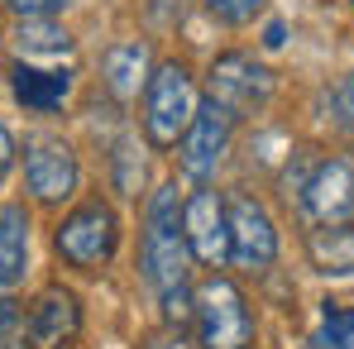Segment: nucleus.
<instances>
[{
    "instance_id": "1",
    "label": "nucleus",
    "mask_w": 354,
    "mask_h": 349,
    "mask_svg": "<svg viewBox=\"0 0 354 349\" xmlns=\"http://www.w3.org/2000/svg\"><path fill=\"white\" fill-rule=\"evenodd\" d=\"M144 283L158 296L163 321L182 330L192 321V244L182 230V196L177 187H158L144 216Z\"/></svg>"
},
{
    "instance_id": "2",
    "label": "nucleus",
    "mask_w": 354,
    "mask_h": 349,
    "mask_svg": "<svg viewBox=\"0 0 354 349\" xmlns=\"http://www.w3.org/2000/svg\"><path fill=\"white\" fill-rule=\"evenodd\" d=\"M196 106L201 101H196L192 72L182 62H158L149 72V86H144V129H149V144L153 149H177V139L196 120Z\"/></svg>"
},
{
    "instance_id": "3",
    "label": "nucleus",
    "mask_w": 354,
    "mask_h": 349,
    "mask_svg": "<svg viewBox=\"0 0 354 349\" xmlns=\"http://www.w3.org/2000/svg\"><path fill=\"white\" fill-rule=\"evenodd\" d=\"M53 249L67 268H82V273H96L115 258L120 249V220L106 201H82L72 216H62L58 234H53Z\"/></svg>"
},
{
    "instance_id": "4",
    "label": "nucleus",
    "mask_w": 354,
    "mask_h": 349,
    "mask_svg": "<svg viewBox=\"0 0 354 349\" xmlns=\"http://www.w3.org/2000/svg\"><path fill=\"white\" fill-rule=\"evenodd\" d=\"M192 321H196V345L201 349H244L254 335L244 292L230 278H206L192 292Z\"/></svg>"
},
{
    "instance_id": "5",
    "label": "nucleus",
    "mask_w": 354,
    "mask_h": 349,
    "mask_svg": "<svg viewBox=\"0 0 354 349\" xmlns=\"http://www.w3.org/2000/svg\"><path fill=\"white\" fill-rule=\"evenodd\" d=\"M206 86H211V101H216L225 115L244 120V115H254V111L268 106V96H273V72H268L263 62H254L249 53H221V58L211 62Z\"/></svg>"
},
{
    "instance_id": "6",
    "label": "nucleus",
    "mask_w": 354,
    "mask_h": 349,
    "mask_svg": "<svg viewBox=\"0 0 354 349\" xmlns=\"http://www.w3.org/2000/svg\"><path fill=\"white\" fill-rule=\"evenodd\" d=\"M24 182H29L34 201H48V206L67 201V196L77 191V182H82V168H77L72 144L58 139V134H34V139H24Z\"/></svg>"
},
{
    "instance_id": "7",
    "label": "nucleus",
    "mask_w": 354,
    "mask_h": 349,
    "mask_svg": "<svg viewBox=\"0 0 354 349\" xmlns=\"http://www.w3.org/2000/svg\"><path fill=\"white\" fill-rule=\"evenodd\" d=\"M182 230H187V244H192V258L221 268L230 258V201L216 187L201 182L182 201Z\"/></svg>"
},
{
    "instance_id": "8",
    "label": "nucleus",
    "mask_w": 354,
    "mask_h": 349,
    "mask_svg": "<svg viewBox=\"0 0 354 349\" xmlns=\"http://www.w3.org/2000/svg\"><path fill=\"white\" fill-rule=\"evenodd\" d=\"M225 149H230V115L206 101L196 106V120L187 124V134L177 139V153H182V173L192 182H211L216 168L225 163Z\"/></svg>"
},
{
    "instance_id": "9",
    "label": "nucleus",
    "mask_w": 354,
    "mask_h": 349,
    "mask_svg": "<svg viewBox=\"0 0 354 349\" xmlns=\"http://www.w3.org/2000/svg\"><path fill=\"white\" fill-rule=\"evenodd\" d=\"M230 258L239 268H268L278 258V230L273 216L263 211V201H254L249 191L230 196Z\"/></svg>"
},
{
    "instance_id": "10",
    "label": "nucleus",
    "mask_w": 354,
    "mask_h": 349,
    "mask_svg": "<svg viewBox=\"0 0 354 349\" xmlns=\"http://www.w3.org/2000/svg\"><path fill=\"white\" fill-rule=\"evenodd\" d=\"M82 330V301L67 287H44L24 316V349H62Z\"/></svg>"
},
{
    "instance_id": "11",
    "label": "nucleus",
    "mask_w": 354,
    "mask_h": 349,
    "mask_svg": "<svg viewBox=\"0 0 354 349\" xmlns=\"http://www.w3.org/2000/svg\"><path fill=\"white\" fill-rule=\"evenodd\" d=\"M306 216L316 225H350L354 220V168L345 158H326L316 163V173L301 187Z\"/></svg>"
},
{
    "instance_id": "12",
    "label": "nucleus",
    "mask_w": 354,
    "mask_h": 349,
    "mask_svg": "<svg viewBox=\"0 0 354 349\" xmlns=\"http://www.w3.org/2000/svg\"><path fill=\"white\" fill-rule=\"evenodd\" d=\"M10 91L24 111H58L72 91V72L62 67H39V62H10Z\"/></svg>"
},
{
    "instance_id": "13",
    "label": "nucleus",
    "mask_w": 354,
    "mask_h": 349,
    "mask_svg": "<svg viewBox=\"0 0 354 349\" xmlns=\"http://www.w3.org/2000/svg\"><path fill=\"white\" fill-rule=\"evenodd\" d=\"M306 258L326 278H354V225H321L306 234Z\"/></svg>"
},
{
    "instance_id": "14",
    "label": "nucleus",
    "mask_w": 354,
    "mask_h": 349,
    "mask_svg": "<svg viewBox=\"0 0 354 349\" xmlns=\"http://www.w3.org/2000/svg\"><path fill=\"white\" fill-rule=\"evenodd\" d=\"M29 268V216L24 206H0V292L15 287Z\"/></svg>"
},
{
    "instance_id": "15",
    "label": "nucleus",
    "mask_w": 354,
    "mask_h": 349,
    "mask_svg": "<svg viewBox=\"0 0 354 349\" xmlns=\"http://www.w3.org/2000/svg\"><path fill=\"white\" fill-rule=\"evenodd\" d=\"M101 67H106V86H111L115 101H134L139 86H149V53H144V44H115V48H106Z\"/></svg>"
},
{
    "instance_id": "16",
    "label": "nucleus",
    "mask_w": 354,
    "mask_h": 349,
    "mask_svg": "<svg viewBox=\"0 0 354 349\" xmlns=\"http://www.w3.org/2000/svg\"><path fill=\"white\" fill-rule=\"evenodd\" d=\"M62 53H72V39L53 29L48 19H24L19 29H15V58L19 62H39V58H62Z\"/></svg>"
},
{
    "instance_id": "17",
    "label": "nucleus",
    "mask_w": 354,
    "mask_h": 349,
    "mask_svg": "<svg viewBox=\"0 0 354 349\" xmlns=\"http://www.w3.org/2000/svg\"><path fill=\"white\" fill-rule=\"evenodd\" d=\"M311 349H354V306L350 301H326L321 321L311 330Z\"/></svg>"
},
{
    "instance_id": "18",
    "label": "nucleus",
    "mask_w": 354,
    "mask_h": 349,
    "mask_svg": "<svg viewBox=\"0 0 354 349\" xmlns=\"http://www.w3.org/2000/svg\"><path fill=\"white\" fill-rule=\"evenodd\" d=\"M24 345V316L10 296H0V349H19Z\"/></svg>"
},
{
    "instance_id": "19",
    "label": "nucleus",
    "mask_w": 354,
    "mask_h": 349,
    "mask_svg": "<svg viewBox=\"0 0 354 349\" xmlns=\"http://www.w3.org/2000/svg\"><path fill=\"white\" fill-rule=\"evenodd\" d=\"M206 10L216 19H225V24H249L263 10V0H206Z\"/></svg>"
},
{
    "instance_id": "20",
    "label": "nucleus",
    "mask_w": 354,
    "mask_h": 349,
    "mask_svg": "<svg viewBox=\"0 0 354 349\" xmlns=\"http://www.w3.org/2000/svg\"><path fill=\"white\" fill-rule=\"evenodd\" d=\"M10 15H24V19H48V15H58L67 0H0Z\"/></svg>"
},
{
    "instance_id": "21",
    "label": "nucleus",
    "mask_w": 354,
    "mask_h": 349,
    "mask_svg": "<svg viewBox=\"0 0 354 349\" xmlns=\"http://www.w3.org/2000/svg\"><path fill=\"white\" fill-rule=\"evenodd\" d=\"M330 101H335V115H340V124H354V72L340 82V86H335V96H330Z\"/></svg>"
},
{
    "instance_id": "22",
    "label": "nucleus",
    "mask_w": 354,
    "mask_h": 349,
    "mask_svg": "<svg viewBox=\"0 0 354 349\" xmlns=\"http://www.w3.org/2000/svg\"><path fill=\"white\" fill-rule=\"evenodd\" d=\"M10 163H15V139H10V129L0 124V182H5V173H10Z\"/></svg>"
},
{
    "instance_id": "23",
    "label": "nucleus",
    "mask_w": 354,
    "mask_h": 349,
    "mask_svg": "<svg viewBox=\"0 0 354 349\" xmlns=\"http://www.w3.org/2000/svg\"><path fill=\"white\" fill-rule=\"evenodd\" d=\"M139 349H187V340L177 330V335H158V340H149V345H139Z\"/></svg>"
},
{
    "instance_id": "24",
    "label": "nucleus",
    "mask_w": 354,
    "mask_h": 349,
    "mask_svg": "<svg viewBox=\"0 0 354 349\" xmlns=\"http://www.w3.org/2000/svg\"><path fill=\"white\" fill-rule=\"evenodd\" d=\"M244 349H249V345H244Z\"/></svg>"
}]
</instances>
